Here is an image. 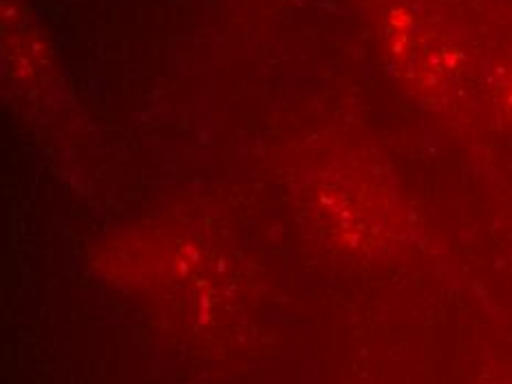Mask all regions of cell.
I'll return each instance as SVG.
<instances>
[{
  "mask_svg": "<svg viewBox=\"0 0 512 384\" xmlns=\"http://www.w3.org/2000/svg\"><path fill=\"white\" fill-rule=\"evenodd\" d=\"M508 87H510V95H508V104H510V109H512V80H510V84H508Z\"/></svg>",
  "mask_w": 512,
  "mask_h": 384,
  "instance_id": "cell-1",
  "label": "cell"
}]
</instances>
